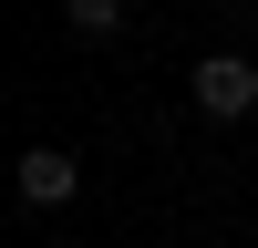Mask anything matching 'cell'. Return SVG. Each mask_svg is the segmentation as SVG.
Returning <instances> with one entry per match:
<instances>
[{
  "instance_id": "obj_4",
  "label": "cell",
  "mask_w": 258,
  "mask_h": 248,
  "mask_svg": "<svg viewBox=\"0 0 258 248\" xmlns=\"http://www.w3.org/2000/svg\"><path fill=\"white\" fill-rule=\"evenodd\" d=\"M52 248H62V238H52Z\"/></svg>"
},
{
  "instance_id": "obj_3",
  "label": "cell",
  "mask_w": 258,
  "mask_h": 248,
  "mask_svg": "<svg viewBox=\"0 0 258 248\" xmlns=\"http://www.w3.org/2000/svg\"><path fill=\"white\" fill-rule=\"evenodd\" d=\"M62 31L73 41H114L124 31V0H62Z\"/></svg>"
},
{
  "instance_id": "obj_1",
  "label": "cell",
  "mask_w": 258,
  "mask_h": 248,
  "mask_svg": "<svg viewBox=\"0 0 258 248\" xmlns=\"http://www.w3.org/2000/svg\"><path fill=\"white\" fill-rule=\"evenodd\" d=\"M186 93H197V114L238 124V114H258V62L248 52H207L197 73H186Z\"/></svg>"
},
{
  "instance_id": "obj_2",
  "label": "cell",
  "mask_w": 258,
  "mask_h": 248,
  "mask_svg": "<svg viewBox=\"0 0 258 248\" xmlns=\"http://www.w3.org/2000/svg\"><path fill=\"white\" fill-rule=\"evenodd\" d=\"M11 197H21V207H73V197H83V165L62 155V145H21Z\"/></svg>"
}]
</instances>
